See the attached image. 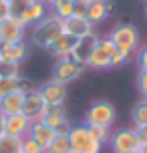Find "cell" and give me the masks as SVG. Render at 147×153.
Masks as SVG:
<instances>
[{
    "mask_svg": "<svg viewBox=\"0 0 147 153\" xmlns=\"http://www.w3.org/2000/svg\"><path fill=\"white\" fill-rule=\"evenodd\" d=\"M62 32H65L62 18H59L54 12H48L40 22H36L34 26H30V42L34 46L47 51Z\"/></svg>",
    "mask_w": 147,
    "mask_h": 153,
    "instance_id": "6da1fadb",
    "label": "cell"
},
{
    "mask_svg": "<svg viewBox=\"0 0 147 153\" xmlns=\"http://www.w3.org/2000/svg\"><path fill=\"white\" fill-rule=\"evenodd\" d=\"M107 36L111 38V42L115 45L117 51H123V53L133 54L139 48V30H137V26L131 24V22L117 24Z\"/></svg>",
    "mask_w": 147,
    "mask_h": 153,
    "instance_id": "7a4b0ae2",
    "label": "cell"
},
{
    "mask_svg": "<svg viewBox=\"0 0 147 153\" xmlns=\"http://www.w3.org/2000/svg\"><path fill=\"white\" fill-rule=\"evenodd\" d=\"M117 123V109L111 101L99 99L91 103V107L85 113V125H103V127H113Z\"/></svg>",
    "mask_w": 147,
    "mask_h": 153,
    "instance_id": "3957f363",
    "label": "cell"
},
{
    "mask_svg": "<svg viewBox=\"0 0 147 153\" xmlns=\"http://www.w3.org/2000/svg\"><path fill=\"white\" fill-rule=\"evenodd\" d=\"M69 143L73 153H101L103 145L97 143L91 133L87 129V125H73L69 131Z\"/></svg>",
    "mask_w": 147,
    "mask_h": 153,
    "instance_id": "277c9868",
    "label": "cell"
},
{
    "mask_svg": "<svg viewBox=\"0 0 147 153\" xmlns=\"http://www.w3.org/2000/svg\"><path fill=\"white\" fill-rule=\"evenodd\" d=\"M113 53H115V45L111 42L109 36H99L97 45H95L93 53L87 61V67L93 71H107V69H113Z\"/></svg>",
    "mask_w": 147,
    "mask_h": 153,
    "instance_id": "5b68a950",
    "label": "cell"
},
{
    "mask_svg": "<svg viewBox=\"0 0 147 153\" xmlns=\"http://www.w3.org/2000/svg\"><path fill=\"white\" fill-rule=\"evenodd\" d=\"M109 145L113 153H133L141 147L139 135L135 127H121L117 131H111Z\"/></svg>",
    "mask_w": 147,
    "mask_h": 153,
    "instance_id": "8992f818",
    "label": "cell"
},
{
    "mask_svg": "<svg viewBox=\"0 0 147 153\" xmlns=\"http://www.w3.org/2000/svg\"><path fill=\"white\" fill-rule=\"evenodd\" d=\"M87 67H83V65H79V62H75L71 56H67V59H56V62H54L53 67V81H56V83H62V85H69L73 83V81H77L79 76L85 73Z\"/></svg>",
    "mask_w": 147,
    "mask_h": 153,
    "instance_id": "52a82bcc",
    "label": "cell"
},
{
    "mask_svg": "<svg viewBox=\"0 0 147 153\" xmlns=\"http://www.w3.org/2000/svg\"><path fill=\"white\" fill-rule=\"evenodd\" d=\"M47 109H48V105L45 103L42 95L39 93V89H36V91H32V93H28V95H24L22 115L30 123L42 121V119H45V115H47Z\"/></svg>",
    "mask_w": 147,
    "mask_h": 153,
    "instance_id": "ba28073f",
    "label": "cell"
},
{
    "mask_svg": "<svg viewBox=\"0 0 147 153\" xmlns=\"http://www.w3.org/2000/svg\"><path fill=\"white\" fill-rule=\"evenodd\" d=\"M39 93L42 95V99L48 107H65L67 101V85L56 83V81H47V83L39 87Z\"/></svg>",
    "mask_w": 147,
    "mask_h": 153,
    "instance_id": "9c48e42d",
    "label": "cell"
},
{
    "mask_svg": "<svg viewBox=\"0 0 147 153\" xmlns=\"http://www.w3.org/2000/svg\"><path fill=\"white\" fill-rule=\"evenodd\" d=\"M42 121L47 123L48 127H53L56 135H69L71 131V121H69V115H67V109L65 107H48L47 115Z\"/></svg>",
    "mask_w": 147,
    "mask_h": 153,
    "instance_id": "30bf717a",
    "label": "cell"
},
{
    "mask_svg": "<svg viewBox=\"0 0 147 153\" xmlns=\"http://www.w3.org/2000/svg\"><path fill=\"white\" fill-rule=\"evenodd\" d=\"M26 30L28 28L16 16H10L4 22H0V38L4 42H22L26 38Z\"/></svg>",
    "mask_w": 147,
    "mask_h": 153,
    "instance_id": "8fae6325",
    "label": "cell"
},
{
    "mask_svg": "<svg viewBox=\"0 0 147 153\" xmlns=\"http://www.w3.org/2000/svg\"><path fill=\"white\" fill-rule=\"evenodd\" d=\"M30 56V45L22 40V42H4V48L0 51V61H10L22 65L26 59Z\"/></svg>",
    "mask_w": 147,
    "mask_h": 153,
    "instance_id": "7c38bea8",
    "label": "cell"
},
{
    "mask_svg": "<svg viewBox=\"0 0 147 153\" xmlns=\"http://www.w3.org/2000/svg\"><path fill=\"white\" fill-rule=\"evenodd\" d=\"M97 40H99V34H97V32L79 38L75 48H73V53H71V59H73L75 62H79V65L87 67V61H89V56H91V53H93Z\"/></svg>",
    "mask_w": 147,
    "mask_h": 153,
    "instance_id": "4fadbf2b",
    "label": "cell"
},
{
    "mask_svg": "<svg viewBox=\"0 0 147 153\" xmlns=\"http://www.w3.org/2000/svg\"><path fill=\"white\" fill-rule=\"evenodd\" d=\"M48 12H50V8H48L42 0H36V2H30L28 6L24 8L22 14L16 16V18H20V22H22L26 28H30V26H34L36 22H40Z\"/></svg>",
    "mask_w": 147,
    "mask_h": 153,
    "instance_id": "5bb4252c",
    "label": "cell"
},
{
    "mask_svg": "<svg viewBox=\"0 0 147 153\" xmlns=\"http://www.w3.org/2000/svg\"><path fill=\"white\" fill-rule=\"evenodd\" d=\"M28 131H30V121L22 113L4 117V135H12V137L22 139L28 135Z\"/></svg>",
    "mask_w": 147,
    "mask_h": 153,
    "instance_id": "9a60e30c",
    "label": "cell"
},
{
    "mask_svg": "<svg viewBox=\"0 0 147 153\" xmlns=\"http://www.w3.org/2000/svg\"><path fill=\"white\" fill-rule=\"evenodd\" d=\"M62 26H65L67 34H71V36H75V38H83L87 34L97 32L93 24L89 22L87 18H81V16H71L67 20H62Z\"/></svg>",
    "mask_w": 147,
    "mask_h": 153,
    "instance_id": "2e32d148",
    "label": "cell"
},
{
    "mask_svg": "<svg viewBox=\"0 0 147 153\" xmlns=\"http://www.w3.org/2000/svg\"><path fill=\"white\" fill-rule=\"evenodd\" d=\"M77 40H79V38L71 36V34H67V32H62L61 36L56 38L47 51L53 54L54 59H67V56H71L73 48H75V45H77Z\"/></svg>",
    "mask_w": 147,
    "mask_h": 153,
    "instance_id": "e0dca14e",
    "label": "cell"
},
{
    "mask_svg": "<svg viewBox=\"0 0 147 153\" xmlns=\"http://www.w3.org/2000/svg\"><path fill=\"white\" fill-rule=\"evenodd\" d=\"M22 105H24V93H20V91L8 93L4 97H0V113L4 117L22 113Z\"/></svg>",
    "mask_w": 147,
    "mask_h": 153,
    "instance_id": "ac0fdd59",
    "label": "cell"
},
{
    "mask_svg": "<svg viewBox=\"0 0 147 153\" xmlns=\"http://www.w3.org/2000/svg\"><path fill=\"white\" fill-rule=\"evenodd\" d=\"M28 135H30L39 145H42L47 149L50 143H53V139L56 137V133H54L53 127H48L45 121H34L30 123V131H28Z\"/></svg>",
    "mask_w": 147,
    "mask_h": 153,
    "instance_id": "d6986e66",
    "label": "cell"
},
{
    "mask_svg": "<svg viewBox=\"0 0 147 153\" xmlns=\"http://www.w3.org/2000/svg\"><path fill=\"white\" fill-rule=\"evenodd\" d=\"M109 14H111V12H109V8H107V0H95V2L89 4L87 20L93 24V26H97V24H101Z\"/></svg>",
    "mask_w": 147,
    "mask_h": 153,
    "instance_id": "ffe728a7",
    "label": "cell"
},
{
    "mask_svg": "<svg viewBox=\"0 0 147 153\" xmlns=\"http://www.w3.org/2000/svg\"><path fill=\"white\" fill-rule=\"evenodd\" d=\"M131 127L139 129L147 125V99H139L131 109Z\"/></svg>",
    "mask_w": 147,
    "mask_h": 153,
    "instance_id": "44dd1931",
    "label": "cell"
},
{
    "mask_svg": "<svg viewBox=\"0 0 147 153\" xmlns=\"http://www.w3.org/2000/svg\"><path fill=\"white\" fill-rule=\"evenodd\" d=\"M0 153H22V139L12 135L0 137Z\"/></svg>",
    "mask_w": 147,
    "mask_h": 153,
    "instance_id": "7402d4cb",
    "label": "cell"
},
{
    "mask_svg": "<svg viewBox=\"0 0 147 153\" xmlns=\"http://www.w3.org/2000/svg\"><path fill=\"white\" fill-rule=\"evenodd\" d=\"M87 129L91 133V137L101 143V145H105L109 143V139H111V127H103V125H87Z\"/></svg>",
    "mask_w": 147,
    "mask_h": 153,
    "instance_id": "603a6c76",
    "label": "cell"
},
{
    "mask_svg": "<svg viewBox=\"0 0 147 153\" xmlns=\"http://www.w3.org/2000/svg\"><path fill=\"white\" fill-rule=\"evenodd\" d=\"M47 153H73L69 143V135H56L53 143L47 147Z\"/></svg>",
    "mask_w": 147,
    "mask_h": 153,
    "instance_id": "cb8c5ba5",
    "label": "cell"
},
{
    "mask_svg": "<svg viewBox=\"0 0 147 153\" xmlns=\"http://www.w3.org/2000/svg\"><path fill=\"white\" fill-rule=\"evenodd\" d=\"M20 76V65L10 61H0V79H18Z\"/></svg>",
    "mask_w": 147,
    "mask_h": 153,
    "instance_id": "d4e9b609",
    "label": "cell"
},
{
    "mask_svg": "<svg viewBox=\"0 0 147 153\" xmlns=\"http://www.w3.org/2000/svg\"><path fill=\"white\" fill-rule=\"evenodd\" d=\"M73 2H75V0H61V2H56L53 6V12L59 16V18L67 20V18L73 16Z\"/></svg>",
    "mask_w": 147,
    "mask_h": 153,
    "instance_id": "484cf974",
    "label": "cell"
},
{
    "mask_svg": "<svg viewBox=\"0 0 147 153\" xmlns=\"http://www.w3.org/2000/svg\"><path fill=\"white\" fill-rule=\"evenodd\" d=\"M22 153H47V149L39 145L30 135H26V137H22Z\"/></svg>",
    "mask_w": 147,
    "mask_h": 153,
    "instance_id": "4316f807",
    "label": "cell"
},
{
    "mask_svg": "<svg viewBox=\"0 0 147 153\" xmlns=\"http://www.w3.org/2000/svg\"><path fill=\"white\" fill-rule=\"evenodd\" d=\"M18 91V79H0V97Z\"/></svg>",
    "mask_w": 147,
    "mask_h": 153,
    "instance_id": "83f0119b",
    "label": "cell"
},
{
    "mask_svg": "<svg viewBox=\"0 0 147 153\" xmlns=\"http://www.w3.org/2000/svg\"><path fill=\"white\" fill-rule=\"evenodd\" d=\"M135 85H137V91H139L141 99H147V71H139L137 73Z\"/></svg>",
    "mask_w": 147,
    "mask_h": 153,
    "instance_id": "f1b7e54d",
    "label": "cell"
},
{
    "mask_svg": "<svg viewBox=\"0 0 147 153\" xmlns=\"http://www.w3.org/2000/svg\"><path fill=\"white\" fill-rule=\"evenodd\" d=\"M135 62H137V69L139 71H147V45L139 46L135 51Z\"/></svg>",
    "mask_w": 147,
    "mask_h": 153,
    "instance_id": "f546056e",
    "label": "cell"
},
{
    "mask_svg": "<svg viewBox=\"0 0 147 153\" xmlns=\"http://www.w3.org/2000/svg\"><path fill=\"white\" fill-rule=\"evenodd\" d=\"M89 4L87 0H75L73 2V16H81V18H87V10H89Z\"/></svg>",
    "mask_w": 147,
    "mask_h": 153,
    "instance_id": "4dcf8cb0",
    "label": "cell"
},
{
    "mask_svg": "<svg viewBox=\"0 0 147 153\" xmlns=\"http://www.w3.org/2000/svg\"><path fill=\"white\" fill-rule=\"evenodd\" d=\"M32 0H10V12L12 16H20L24 12V8L30 4Z\"/></svg>",
    "mask_w": 147,
    "mask_h": 153,
    "instance_id": "1f68e13d",
    "label": "cell"
},
{
    "mask_svg": "<svg viewBox=\"0 0 147 153\" xmlns=\"http://www.w3.org/2000/svg\"><path fill=\"white\" fill-rule=\"evenodd\" d=\"M39 87L32 83L30 79H24V76H18V91L20 93H24V95H28V93H32V91H36Z\"/></svg>",
    "mask_w": 147,
    "mask_h": 153,
    "instance_id": "d6a6232c",
    "label": "cell"
},
{
    "mask_svg": "<svg viewBox=\"0 0 147 153\" xmlns=\"http://www.w3.org/2000/svg\"><path fill=\"white\" fill-rule=\"evenodd\" d=\"M129 59H131V54H129V53H123V51H117V48H115L111 62H113V67H119V65H125V62H129Z\"/></svg>",
    "mask_w": 147,
    "mask_h": 153,
    "instance_id": "836d02e7",
    "label": "cell"
},
{
    "mask_svg": "<svg viewBox=\"0 0 147 153\" xmlns=\"http://www.w3.org/2000/svg\"><path fill=\"white\" fill-rule=\"evenodd\" d=\"M10 16H12V12H10V2L8 0H0V22H4Z\"/></svg>",
    "mask_w": 147,
    "mask_h": 153,
    "instance_id": "e575fe53",
    "label": "cell"
},
{
    "mask_svg": "<svg viewBox=\"0 0 147 153\" xmlns=\"http://www.w3.org/2000/svg\"><path fill=\"white\" fill-rule=\"evenodd\" d=\"M137 135H139L141 145H147V125H145V127H139V129H137Z\"/></svg>",
    "mask_w": 147,
    "mask_h": 153,
    "instance_id": "d590c367",
    "label": "cell"
},
{
    "mask_svg": "<svg viewBox=\"0 0 147 153\" xmlns=\"http://www.w3.org/2000/svg\"><path fill=\"white\" fill-rule=\"evenodd\" d=\"M4 135V115L0 113V137Z\"/></svg>",
    "mask_w": 147,
    "mask_h": 153,
    "instance_id": "8d00e7d4",
    "label": "cell"
},
{
    "mask_svg": "<svg viewBox=\"0 0 147 153\" xmlns=\"http://www.w3.org/2000/svg\"><path fill=\"white\" fill-rule=\"evenodd\" d=\"M42 2H45V4H47L48 8H53L54 4H56V2H61V0H42Z\"/></svg>",
    "mask_w": 147,
    "mask_h": 153,
    "instance_id": "74e56055",
    "label": "cell"
},
{
    "mask_svg": "<svg viewBox=\"0 0 147 153\" xmlns=\"http://www.w3.org/2000/svg\"><path fill=\"white\" fill-rule=\"evenodd\" d=\"M107 8H109V12H113L115 10V2L113 0H107Z\"/></svg>",
    "mask_w": 147,
    "mask_h": 153,
    "instance_id": "f35d334b",
    "label": "cell"
},
{
    "mask_svg": "<svg viewBox=\"0 0 147 153\" xmlns=\"http://www.w3.org/2000/svg\"><path fill=\"white\" fill-rule=\"evenodd\" d=\"M139 153H147V145H141L139 147Z\"/></svg>",
    "mask_w": 147,
    "mask_h": 153,
    "instance_id": "ab89813d",
    "label": "cell"
},
{
    "mask_svg": "<svg viewBox=\"0 0 147 153\" xmlns=\"http://www.w3.org/2000/svg\"><path fill=\"white\" fill-rule=\"evenodd\" d=\"M2 48H4V40L0 38V51H2Z\"/></svg>",
    "mask_w": 147,
    "mask_h": 153,
    "instance_id": "60d3db41",
    "label": "cell"
},
{
    "mask_svg": "<svg viewBox=\"0 0 147 153\" xmlns=\"http://www.w3.org/2000/svg\"><path fill=\"white\" fill-rule=\"evenodd\" d=\"M145 16H147V6H145Z\"/></svg>",
    "mask_w": 147,
    "mask_h": 153,
    "instance_id": "b9f144b4",
    "label": "cell"
},
{
    "mask_svg": "<svg viewBox=\"0 0 147 153\" xmlns=\"http://www.w3.org/2000/svg\"><path fill=\"white\" fill-rule=\"evenodd\" d=\"M87 2H95V0H87Z\"/></svg>",
    "mask_w": 147,
    "mask_h": 153,
    "instance_id": "7bdbcfd3",
    "label": "cell"
},
{
    "mask_svg": "<svg viewBox=\"0 0 147 153\" xmlns=\"http://www.w3.org/2000/svg\"><path fill=\"white\" fill-rule=\"evenodd\" d=\"M133 153H139V149H137V151H133Z\"/></svg>",
    "mask_w": 147,
    "mask_h": 153,
    "instance_id": "ee69618b",
    "label": "cell"
},
{
    "mask_svg": "<svg viewBox=\"0 0 147 153\" xmlns=\"http://www.w3.org/2000/svg\"><path fill=\"white\" fill-rule=\"evenodd\" d=\"M32 2H36V0H32Z\"/></svg>",
    "mask_w": 147,
    "mask_h": 153,
    "instance_id": "f6af8a7d",
    "label": "cell"
},
{
    "mask_svg": "<svg viewBox=\"0 0 147 153\" xmlns=\"http://www.w3.org/2000/svg\"><path fill=\"white\" fill-rule=\"evenodd\" d=\"M8 2H10V0H8Z\"/></svg>",
    "mask_w": 147,
    "mask_h": 153,
    "instance_id": "bcb514c9",
    "label": "cell"
},
{
    "mask_svg": "<svg viewBox=\"0 0 147 153\" xmlns=\"http://www.w3.org/2000/svg\"><path fill=\"white\" fill-rule=\"evenodd\" d=\"M145 2H147V0H145Z\"/></svg>",
    "mask_w": 147,
    "mask_h": 153,
    "instance_id": "7dc6e473",
    "label": "cell"
}]
</instances>
